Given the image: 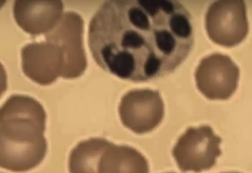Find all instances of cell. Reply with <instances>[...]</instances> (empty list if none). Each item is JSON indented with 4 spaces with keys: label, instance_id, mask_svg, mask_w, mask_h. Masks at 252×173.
I'll list each match as a JSON object with an SVG mask.
<instances>
[{
    "label": "cell",
    "instance_id": "cell-1",
    "mask_svg": "<svg viewBox=\"0 0 252 173\" xmlns=\"http://www.w3.org/2000/svg\"><path fill=\"white\" fill-rule=\"evenodd\" d=\"M193 43L191 16L176 0H108L91 18L88 44L97 64L139 82L173 72Z\"/></svg>",
    "mask_w": 252,
    "mask_h": 173
},
{
    "label": "cell",
    "instance_id": "cell-2",
    "mask_svg": "<svg viewBox=\"0 0 252 173\" xmlns=\"http://www.w3.org/2000/svg\"><path fill=\"white\" fill-rule=\"evenodd\" d=\"M46 114L42 105L27 95H11L0 111V166L24 172L44 158Z\"/></svg>",
    "mask_w": 252,
    "mask_h": 173
},
{
    "label": "cell",
    "instance_id": "cell-3",
    "mask_svg": "<svg viewBox=\"0 0 252 173\" xmlns=\"http://www.w3.org/2000/svg\"><path fill=\"white\" fill-rule=\"evenodd\" d=\"M221 143L210 126L190 127L175 145L173 155L182 171L199 173L215 165L221 154Z\"/></svg>",
    "mask_w": 252,
    "mask_h": 173
},
{
    "label": "cell",
    "instance_id": "cell-4",
    "mask_svg": "<svg viewBox=\"0 0 252 173\" xmlns=\"http://www.w3.org/2000/svg\"><path fill=\"white\" fill-rule=\"evenodd\" d=\"M205 28L210 39L226 47L235 46L249 31L246 6L243 0H218L208 7Z\"/></svg>",
    "mask_w": 252,
    "mask_h": 173
},
{
    "label": "cell",
    "instance_id": "cell-5",
    "mask_svg": "<svg viewBox=\"0 0 252 173\" xmlns=\"http://www.w3.org/2000/svg\"><path fill=\"white\" fill-rule=\"evenodd\" d=\"M84 21L73 11L63 14L56 27L45 34L46 41L58 45L64 58L63 78L73 79L81 76L87 66L83 46Z\"/></svg>",
    "mask_w": 252,
    "mask_h": 173
},
{
    "label": "cell",
    "instance_id": "cell-6",
    "mask_svg": "<svg viewBox=\"0 0 252 173\" xmlns=\"http://www.w3.org/2000/svg\"><path fill=\"white\" fill-rule=\"evenodd\" d=\"M240 75L238 67L226 55L214 53L203 58L195 72L196 86L210 100H226L235 92Z\"/></svg>",
    "mask_w": 252,
    "mask_h": 173
},
{
    "label": "cell",
    "instance_id": "cell-7",
    "mask_svg": "<svg viewBox=\"0 0 252 173\" xmlns=\"http://www.w3.org/2000/svg\"><path fill=\"white\" fill-rule=\"evenodd\" d=\"M119 111L126 127L135 133L144 134L160 123L164 115V104L158 91L134 89L122 98Z\"/></svg>",
    "mask_w": 252,
    "mask_h": 173
},
{
    "label": "cell",
    "instance_id": "cell-8",
    "mask_svg": "<svg viewBox=\"0 0 252 173\" xmlns=\"http://www.w3.org/2000/svg\"><path fill=\"white\" fill-rule=\"evenodd\" d=\"M21 58L23 73L38 85H49L63 78L64 58L57 45L46 41L27 44L21 50Z\"/></svg>",
    "mask_w": 252,
    "mask_h": 173
},
{
    "label": "cell",
    "instance_id": "cell-9",
    "mask_svg": "<svg viewBox=\"0 0 252 173\" xmlns=\"http://www.w3.org/2000/svg\"><path fill=\"white\" fill-rule=\"evenodd\" d=\"M63 10L61 0H16L13 6L17 25L34 35L45 34L53 29L61 19Z\"/></svg>",
    "mask_w": 252,
    "mask_h": 173
},
{
    "label": "cell",
    "instance_id": "cell-10",
    "mask_svg": "<svg viewBox=\"0 0 252 173\" xmlns=\"http://www.w3.org/2000/svg\"><path fill=\"white\" fill-rule=\"evenodd\" d=\"M98 173H148L145 157L134 148L112 144L102 154Z\"/></svg>",
    "mask_w": 252,
    "mask_h": 173
},
{
    "label": "cell",
    "instance_id": "cell-11",
    "mask_svg": "<svg viewBox=\"0 0 252 173\" xmlns=\"http://www.w3.org/2000/svg\"><path fill=\"white\" fill-rule=\"evenodd\" d=\"M112 144L102 138H92L79 143L69 156V173H98L99 159Z\"/></svg>",
    "mask_w": 252,
    "mask_h": 173
},
{
    "label": "cell",
    "instance_id": "cell-12",
    "mask_svg": "<svg viewBox=\"0 0 252 173\" xmlns=\"http://www.w3.org/2000/svg\"><path fill=\"white\" fill-rule=\"evenodd\" d=\"M236 173V172H229V173Z\"/></svg>",
    "mask_w": 252,
    "mask_h": 173
}]
</instances>
